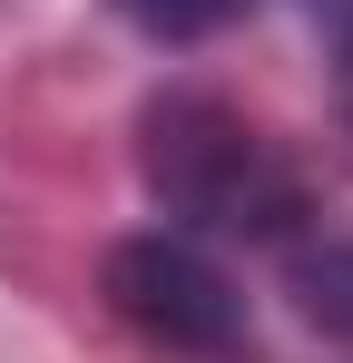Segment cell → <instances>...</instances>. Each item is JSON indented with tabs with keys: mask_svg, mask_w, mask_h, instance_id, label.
Masks as SVG:
<instances>
[{
	"mask_svg": "<svg viewBox=\"0 0 353 363\" xmlns=\"http://www.w3.org/2000/svg\"><path fill=\"white\" fill-rule=\"evenodd\" d=\"M99 295H108V314L138 344H157L176 363H245L255 354V314L235 295V275L176 226L118 236L108 265H99Z\"/></svg>",
	"mask_w": 353,
	"mask_h": 363,
	"instance_id": "obj_2",
	"label": "cell"
},
{
	"mask_svg": "<svg viewBox=\"0 0 353 363\" xmlns=\"http://www.w3.org/2000/svg\"><path fill=\"white\" fill-rule=\"evenodd\" d=\"M128 30H147V40H167V50H186V40H216V30H235L255 0H108Z\"/></svg>",
	"mask_w": 353,
	"mask_h": 363,
	"instance_id": "obj_4",
	"label": "cell"
},
{
	"mask_svg": "<svg viewBox=\"0 0 353 363\" xmlns=\"http://www.w3.org/2000/svg\"><path fill=\"white\" fill-rule=\"evenodd\" d=\"M344 118H353V30H344Z\"/></svg>",
	"mask_w": 353,
	"mask_h": 363,
	"instance_id": "obj_5",
	"label": "cell"
},
{
	"mask_svg": "<svg viewBox=\"0 0 353 363\" xmlns=\"http://www.w3.org/2000/svg\"><path fill=\"white\" fill-rule=\"evenodd\" d=\"M285 255H294V295H304V314H314L324 334L353 344V236H324V245L294 236Z\"/></svg>",
	"mask_w": 353,
	"mask_h": 363,
	"instance_id": "obj_3",
	"label": "cell"
},
{
	"mask_svg": "<svg viewBox=\"0 0 353 363\" xmlns=\"http://www.w3.org/2000/svg\"><path fill=\"white\" fill-rule=\"evenodd\" d=\"M138 177L196 245H294L314 226L304 167L216 89H157L138 108Z\"/></svg>",
	"mask_w": 353,
	"mask_h": 363,
	"instance_id": "obj_1",
	"label": "cell"
}]
</instances>
